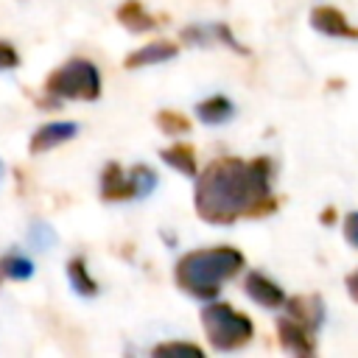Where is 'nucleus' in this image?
<instances>
[{
	"label": "nucleus",
	"mask_w": 358,
	"mask_h": 358,
	"mask_svg": "<svg viewBox=\"0 0 358 358\" xmlns=\"http://www.w3.org/2000/svg\"><path fill=\"white\" fill-rule=\"evenodd\" d=\"M271 159L221 157L213 159L196 179L193 207L196 215L215 227H229L241 218H260L277 207L271 187Z\"/></svg>",
	"instance_id": "nucleus-1"
},
{
	"label": "nucleus",
	"mask_w": 358,
	"mask_h": 358,
	"mask_svg": "<svg viewBox=\"0 0 358 358\" xmlns=\"http://www.w3.org/2000/svg\"><path fill=\"white\" fill-rule=\"evenodd\" d=\"M246 266V257L235 246H204L182 255L173 266V282L196 296V299H213L227 280L241 274Z\"/></svg>",
	"instance_id": "nucleus-2"
},
{
	"label": "nucleus",
	"mask_w": 358,
	"mask_h": 358,
	"mask_svg": "<svg viewBox=\"0 0 358 358\" xmlns=\"http://www.w3.org/2000/svg\"><path fill=\"white\" fill-rule=\"evenodd\" d=\"M201 327H204L207 341L218 352L241 350L255 336L252 319L243 310H238V308H232L227 302H210V305H204L201 308Z\"/></svg>",
	"instance_id": "nucleus-3"
},
{
	"label": "nucleus",
	"mask_w": 358,
	"mask_h": 358,
	"mask_svg": "<svg viewBox=\"0 0 358 358\" xmlns=\"http://www.w3.org/2000/svg\"><path fill=\"white\" fill-rule=\"evenodd\" d=\"M45 92L64 101H98L101 98V73L90 59H70L48 73Z\"/></svg>",
	"instance_id": "nucleus-4"
},
{
	"label": "nucleus",
	"mask_w": 358,
	"mask_h": 358,
	"mask_svg": "<svg viewBox=\"0 0 358 358\" xmlns=\"http://www.w3.org/2000/svg\"><path fill=\"white\" fill-rule=\"evenodd\" d=\"M313 333H316V330H310L308 324L296 322V319L288 316V313H285L282 319H277V341H280V347H282L285 352H291V355H313V352H316Z\"/></svg>",
	"instance_id": "nucleus-5"
},
{
	"label": "nucleus",
	"mask_w": 358,
	"mask_h": 358,
	"mask_svg": "<svg viewBox=\"0 0 358 358\" xmlns=\"http://www.w3.org/2000/svg\"><path fill=\"white\" fill-rule=\"evenodd\" d=\"M310 28L324 34V36H333V39H358V28L336 6H313L310 8Z\"/></svg>",
	"instance_id": "nucleus-6"
},
{
	"label": "nucleus",
	"mask_w": 358,
	"mask_h": 358,
	"mask_svg": "<svg viewBox=\"0 0 358 358\" xmlns=\"http://www.w3.org/2000/svg\"><path fill=\"white\" fill-rule=\"evenodd\" d=\"M76 134H78V123H73V120H53V123H45V126H39V129L31 134L28 151H31V154H45V151H50V148H59V145L70 143Z\"/></svg>",
	"instance_id": "nucleus-7"
},
{
	"label": "nucleus",
	"mask_w": 358,
	"mask_h": 358,
	"mask_svg": "<svg viewBox=\"0 0 358 358\" xmlns=\"http://www.w3.org/2000/svg\"><path fill=\"white\" fill-rule=\"evenodd\" d=\"M243 291L252 302H257L260 308H268V310H277L285 305V291L282 285H277L271 277H266L263 271H249L246 280H243Z\"/></svg>",
	"instance_id": "nucleus-8"
},
{
	"label": "nucleus",
	"mask_w": 358,
	"mask_h": 358,
	"mask_svg": "<svg viewBox=\"0 0 358 358\" xmlns=\"http://www.w3.org/2000/svg\"><path fill=\"white\" fill-rule=\"evenodd\" d=\"M182 42H190V45H199V48H204V45H224V48H229V50H238V53H246V48L232 36V31H229V25L227 22H213V25H190V28H185L182 31Z\"/></svg>",
	"instance_id": "nucleus-9"
},
{
	"label": "nucleus",
	"mask_w": 358,
	"mask_h": 358,
	"mask_svg": "<svg viewBox=\"0 0 358 358\" xmlns=\"http://www.w3.org/2000/svg\"><path fill=\"white\" fill-rule=\"evenodd\" d=\"M179 53V45L176 42H168V39H154L137 50H131L126 59H123V67L126 70H140V67H154V64H162L168 59H173Z\"/></svg>",
	"instance_id": "nucleus-10"
},
{
	"label": "nucleus",
	"mask_w": 358,
	"mask_h": 358,
	"mask_svg": "<svg viewBox=\"0 0 358 358\" xmlns=\"http://www.w3.org/2000/svg\"><path fill=\"white\" fill-rule=\"evenodd\" d=\"M101 199L103 201H129L134 196V185L129 171H123L117 162H109L101 173Z\"/></svg>",
	"instance_id": "nucleus-11"
},
{
	"label": "nucleus",
	"mask_w": 358,
	"mask_h": 358,
	"mask_svg": "<svg viewBox=\"0 0 358 358\" xmlns=\"http://www.w3.org/2000/svg\"><path fill=\"white\" fill-rule=\"evenodd\" d=\"M285 313L294 316L296 322L308 324L310 330H319L322 319H324V305L316 294H302V296H291L285 299Z\"/></svg>",
	"instance_id": "nucleus-12"
},
{
	"label": "nucleus",
	"mask_w": 358,
	"mask_h": 358,
	"mask_svg": "<svg viewBox=\"0 0 358 358\" xmlns=\"http://www.w3.org/2000/svg\"><path fill=\"white\" fill-rule=\"evenodd\" d=\"M115 17H117V22H120L123 28H129V31H134V34L151 31V28L157 25L154 17L145 11V6H143L140 0H126V3H120L117 11H115Z\"/></svg>",
	"instance_id": "nucleus-13"
},
{
	"label": "nucleus",
	"mask_w": 358,
	"mask_h": 358,
	"mask_svg": "<svg viewBox=\"0 0 358 358\" xmlns=\"http://www.w3.org/2000/svg\"><path fill=\"white\" fill-rule=\"evenodd\" d=\"M235 115V106L227 95H210L204 101L196 103V117L207 126H218V123H227L229 117Z\"/></svg>",
	"instance_id": "nucleus-14"
},
{
	"label": "nucleus",
	"mask_w": 358,
	"mask_h": 358,
	"mask_svg": "<svg viewBox=\"0 0 358 358\" xmlns=\"http://www.w3.org/2000/svg\"><path fill=\"white\" fill-rule=\"evenodd\" d=\"M159 157H162L165 165H171L182 176H190V179L196 176V148L190 143H173V145L162 148Z\"/></svg>",
	"instance_id": "nucleus-15"
},
{
	"label": "nucleus",
	"mask_w": 358,
	"mask_h": 358,
	"mask_svg": "<svg viewBox=\"0 0 358 358\" xmlns=\"http://www.w3.org/2000/svg\"><path fill=\"white\" fill-rule=\"evenodd\" d=\"M67 277H70V285H73L76 294H81V296H95V294H98V282H95V277L90 274L87 260H84L81 255L67 260Z\"/></svg>",
	"instance_id": "nucleus-16"
},
{
	"label": "nucleus",
	"mask_w": 358,
	"mask_h": 358,
	"mask_svg": "<svg viewBox=\"0 0 358 358\" xmlns=\"http://www.w3.org/2000/svg\"><path fill=\"white\" fill-rule=\"evenodd\" d=\"M157 126H159L162 134L179 137V134L190 131V117L185 112H176V109H159L157 112Z\"/></svg>",
	"instance_id": "nucleus-17"
},
{
	"label": "nucleus",
	"mask_w": 358,
	"mask_h": 358,
	"mask_svg": "<svg viewBox=\"0 0 358 358\" xmlns=\"http://www.w3.org/2000/svg\"><path fill=\"white\" fill-rule=\"evenodd\" d=\"M0 268H3L6 280H28V277L34 274V263H31L25 255H20V252L3 255V257H0Z\"/></svg>",
	"instance_id": "nucleus-18"
},
{
	"label": "nucleus",
	"mask_w": 358,
	"mask_h": 358,
	"mask_svg": "<svg viewBox=\"0 0 358 358\" xmlns=\"http://www.w3.org/2000/svg\"><path fill=\"white\" fill-rule=\"evenodd\" d=\"M157 358H162V355H168V358H173V355H182V358H201L204 355V350L199 347V344H193V341H165V344H157L154 350H151Z\"/></svg>",
	"instance_id": "nucleus-19"
},
{
	"label": "nucleus",
	"mask_w": 358,
	"mask_h": 358,
	"mask_svg": "<svg viewBox=\"0 0 358 358\" xmlns=\"http://www.w3.org/2000/svg\"><path fill=\"white\" fill-rule=\"evenodd\" d=\"M129 176H131V185H134V196H137V199H145V196L157 187V173H154V168H148V165H134V168L129 171Z\"/></svg>",
	"instance_id": "nucleus-20"
},
{
	"label": "nucleus",
	"mask_w": 358,
	"mask_h": 358,
	"mask_svg": "<svg viewBox=\"0 0 358 358\" xmlns=\"http://www.w3.org/2000/svg\"><path fill=\"white\" fill-rule=\"evenodd\" d=\"M28 243H31V249H36V252H48V249L56 243V232L50 229V224L34 221L31 229H28Z\"/></svg>",
	"instance_id": "nucleus-21"
},
{
	"label": "nucleus",
	"mask_w": 358,
	"mask_h": 358,
	"mask_svg": "<svg viewBox=\"0 0 358 358\" xmlns=\"http://www.w3.org/2000/svg\"><path fill=\"white\" fill-rule=\"evenodd\" d=\"M20 64V53L11 42H3L0 39V70H14Z\"/></svg>",
	"instance_id": "nucleus-22"
},
{
	"label": "nucleus",
	"mask_w": 358,
	"mask_h": 358,
	"mask_svg": "<svg viewBox=\"0 0 358 358\" xmlns=\"http://www.w3.org/2000/svg\"><path fill=\"white\" fill-rule=\"evenodd\" d=\"M344 238H347L350 246L358 249V210L347 213V218H344Z\"/></svg>",
	"instance_id": "nucleus-23"
},
{
	"label": "nucleus",
	"mask_w": 358,
	"mask_h": 358,
	"mask_svg": "<svg viewBox=\"0 0 358 358\" xmlns=\"http://www.w3.org/2000/svg\"><path fill=\"white\" fill-rule=\"evenodd\" d=\"M344 288H347V294L358 302V268H355L352 274H347V277H344Z\"/></svg>",
	"instance_id": "nucleus-24"
},
{
	"label": "nucleus",
	"mask_w": 358,
	"mask_h": 358,
	"mask_svg": "<svg viewBox=\"0 0 358 358\" xmlns=\"http://www.w3.org/2000/svg\"><path fill=\"white\" fill-rule=\"evenodd\" d=\"M3 280H6V274H3V268H0V282H3Z\"/></svg>",
	"instance_id": "nucleus-25"
},
{
	"label": "nucleus",
	"mask_w": 358,
	"mask_h": 358,
	"mask_svg": "<svg viewBox=\"0 0 358 358\" xmlns=\"http://www.w3.org/2000/svg\"><path fill=\"white\" fill-rule=\"evenodd\" d=\"M3 171H6V168H3V162H0V179H3Z\"/></svg>",
	"instance_id": "nucleus-26"
}]
</instances>
